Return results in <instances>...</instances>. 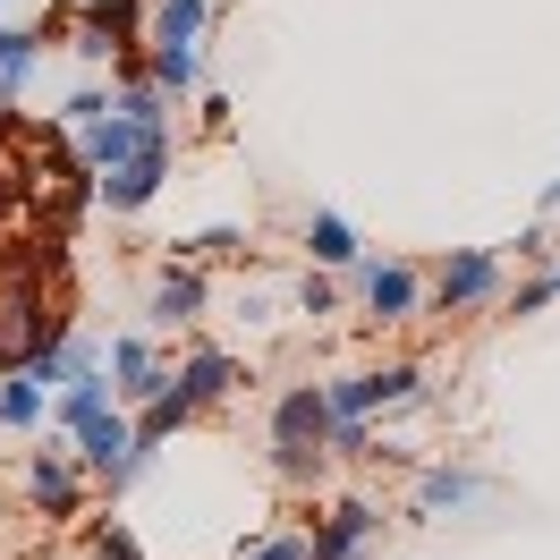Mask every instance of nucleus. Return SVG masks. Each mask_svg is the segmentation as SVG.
I'll list each match as a JSON object with an SVG mask.
<instances>
[{"instance_id": "19", "label": "nucleus", "mask_w": 560, "mask_h": 560, "mask_svg": "<svg viewBox=\"0 0 560 560\" xmlns=\"http://www.w3.org/2000/svg\"><path fill=\"white\" fill-rule=\"evenodd\" d=\"M205 18H212V0H162L144 43H196V35H205Z\"/></svg>"}, {"instance_id": "9", "label": "nucleus", "mask_w": 560, "mask_h": 560, "mask_svg": "<svg viewBox=\"0 0 560 560\" xmlns=\"http://www.w3.org/2000/svg\"><path fill=\"white\" fill-rule=\"evenodd\" d=\"M162 178H171V137H162V144H144L137 162L103 171V178H94V196H103L110 212H144L153 196H162Z\"/></svg>"}, {"instance_id": "26", "label": "nucleus", "mask_w": 560, "mask_h": 560, "mask_svg": "<svg viewBox=\"0 0 560 560\" xmlns=\"http://www.w3.org/2000/svg\"><path fill=\"white\" fill-rule=\"evenodd\" d=\"M552 212H560V178H552V187H544V221H552Z\"/></svg>"}, {"instance_id": "25", "label": "nucleus", "mask_w": 560, "mask_h": 560, "mask_svg": "<svg viewBox=\"0 0 560 560\" xmlns=\"http://www.w3.org/2000/svg\"><path fill=\"white\" fill-rule=\"evenodd\" d=\"M110 110V94H94V85H85V94H69V110H60V119H69V128H85V119H103Z\"/></svg>"}, {"instance_id": "23", "label": "nucleus", "mask_w": 560, "mask_h": 560, "mask_svg": "<svg viewBox=\"0 0 560 560\" xmlns=\"http://www.w3.org/2000/svg\"><path fill=\"white\" fill-rule=\"evenodd\" d=\"M94 560H137V535L119 518H94Z\"/></svg>"}, {"instance_id": "14", "label": "nucleus", "mask_w": 560, "mask_h": 560, "mask_svg": "<svg viewBox=\"0 0 560 560\" xmlns=\"http://www.w3.org/2000/svg\"><path fill=\"white\" fill-rule=\"evenodd\" d=\"M103 408H119V390H110V365H85V374H69V383H60V399H51V417H60V433H77V424H94Z\"/></svg>"}, {"instance_id": "7", "label": "nucleus", "mask_w": 560, "mask_h": 560, "mask_svg": "<svg viewBox=\"0 0 560 560\" xmlns=\"http://www.w3.org/2000/svg\"><path fill=\"white\" fill-rule=\"evenodd\" d=\"M205 306H212V280L187 264V255H171L162 272H153V298H144V315L162 323V331H187V323H205Z\"/></svg>"}, {"instance_id": "21", "label": "nucleus", "mask_w": 560, "mask_h": 560, "mask_svg": "<svg viewBox=\"0 0 560 560\" xmlns=\"http://www.w3.org/2000/svg\"><path fill=\"white\" fill-rule=\"evenodd\" d=\"M331 306H340V280H331V272H306V280H298V315H331Z\"/></svg>"}, {"instance_id": "12", "label": "nucleus", "mask_w": 560, "mask_h": 560, "mask_svg": "<svg viewBox=\"0 0 560 560\" xmlns=\"http://www.w3.org/2000/svg\"><path fill=\"white\" fill-rule=\"evenodd\" d=\"M238 383H246V365L230 349H187V357H178V390H187L196 408H221Z\"/></svg>"}, {"instance_id": "1", "label": "nucleus", "mask_w": 560, "mask_h": 560, "mask_svg": "<svg viewBox=\"0 0 560 560\" xmlns=\"http://www.w3.org/2000/svg\"><path fill=\"white\" fill-rule=\"evenodd\" d=\"M331 383H289L272 399V476L280 485H315L331 467Z\"/></svg>"}, {"instance_id": "13", "label": "nucleus", "mask_w": 560, "mask_h": 560, "mask_svg": "<svg viewBox=\"0 0 560 560\" xmlns=\"http://www.w3.org/2000/svg\"><path fill=\"white\" fill-rule=\"evenodd\" d=\"M467 501H485V476L476 467H417V518H451V510H467Z\"/></svg>"}, {"instance_id": "22", "label": "nucleus", "mask_w": 560, "mask_h": 560, "mask_svg": "<svg viewBox=\"0 0 560 560\" xmlns=\"http://www.w3.org/2000/svg\"><path fill=\"white\" fill-rule=\"evenodd\" d=\"M552 298H560V264H552V272H535V280H526L518 298H510V315H544Z\"/></svg>"}, {"instance_id": "2", "label": "nucleus", "mask_w": 560, "mask_h": 560, "mask_svg": "<svg viewBox=\"0 0 560 560\" xmlns=\"http://www.w3.org/2000/svg\"><path fill=\"white\" fill-rule=\"evenodd\" d=\"M433 315H485V306H501V255L492 246H458V255H442V272H433Z\"/></svg>"}, {"instance_id": "17", "label": "nucleus", "mask_w": 560, "mask_h": 560, "mask_svg": "<svg viewBox=\"0 0 560 560\" xmlns=\"http://www.w3.org/2000/svg\"><path fill=\"white\" fill-rule=\"evenodd\" d=\"M43 374H26V365H18V374H0V424H9V433H35L43 424Z\"/></svg>"}, {"instance_id": "16", "label": "nucleus", "mask_w": 560, "mask_h": 560, "mask_svg": "<svg viewBox=\"0 0 560 560\" xmlns=\"http://www.w3.org/2000/svg\"><path fill=\"white\" fill-rule=\"evenodd\" d=\"M196 417H205V408H196L187 390H162L153 408H137V442H144V451H162V442H171V433H187Z\"/></svg>"}, {"instance_id": "6", "label": "nucleus", "mask_w": 560, "mask_h": 560, "mask_svg": "<svg viewBox=\"0 0 560 560\" xmlns=\"http://www.w3.org/2000/svg\"><path fill=\"white\" fill-rule=\"evenodd\" d=\"M26 501H35L43 518L69 526L77 510H85V458L60 451V442H51V451H35V467H26Z\"/></svg>"}, {"instance_id": "10", "label": "nucleus", "mask_w": 560, "mask_h": 560, "mask_svg": "<svg viewBox=\"0 0 560 560\" xmlns=\"http://www.w3.org/2000/svg\"><path fill=\"white\" fill-rule=\"evenodd\" d=\"M374 535H383V510H374V501H340V510H323V526L306 535V560H365Z\"/></svg>"}, {"instance_id": "4", "label": "nucleus", "mask_w": 560, "mask_h": 560, "mask_svg": "<svg viewBox=\"0 0 560 560\" xmlns=\"http://www.w3.org/2000/svg\"><path fill=\"white\" fill-rule=\"evenodd\" d=\"M171 137V128H144V119H128V110L110 103L103 119H85V128H77V153H85V171L103 178V171H119V162H137L144 144H162Z\"/></svg>"}, {"instance_id": "20", "label": "nucleus", "mask_w": 560, "mask_h": 560, "mask_svg": "<svg viewBox=\"0 0 560 560\" xmlns=\"http://www.w3.org/2000/svg\"><path fill=\"white\" fill-rule=\"evenodd\" d=\"M43 60V35H18V26H0V103L26 85V69Z\"/></svg>"}, {"instance_id": "5", "label": "nucleus", "mask_w": 560, "mask_h": 560, "mask_svg": "<svg viewBox=\"0 0 560 560\" xmlns=\"http://www.w3.org/2000/svg\"><path fill=\"white\" fill-rule=\"evenodd\" d=\"M103 365H110V390H119V408H153L162 390H178V365H162V357H153V340H110Z\"/></svg>"}, {"instance_id": "8", "label": "nucleus", "mask_w": 560, "mask_h": 560, "mask_svg": "<svg viewBox=\"0 0 560 560\" xmlns=\"http://www.w3.org/2000/svg\"><path fill=\"white\" fill-rule=\"evenodd\" d=\"M357 298H365V323H417V306H424V280H417V264H365V280H357Z\"/></svg>"}, {"instance_id": "24", "label": "nucleus", "mask_w": 560, "mask_h": 560, "mask_svg": "<svg viewBox=\"0 0 560 560\" xmlns=\"http://www.w3.org/2000/svg\"><path fill=\"white\" fill-rule=\"evenodd\" d=\"M238 560H306V535H264V544H238Z\"/></svg>"}, {"instance_id": "15", "label": "nucleus", "mask_w": 560, "mask_h": 560, "mask_svg": "<svg viewBox=\"0 0 560 560\" xmlns=\"http://www.w3.org/2000/svg\"><path fill=\"white\" fill-rule=\"evenodd\" d=\"M306 255H315L323 272H349L365 246H357V230L340 221V212H315V221H306Z\"/></svg>"}, {"instance_id": "18", "label": "nucleus", "mask_w": 560, "mask_h": 560, "mask_svg": "<svg viewBox=\"0 0 560 560\" xmlns=\"http://www.w3.org/2000/svg\"><path fill=\"white\" fill-rule=\"evenodd\" d=\"M144 60H153V85H162V94H196V85H205V51H196V43H153Z\"/></svg>"}, {"instance_id": "11", "label": "nucleus", "mask_w": 560, "mask_h": 560, "mask_svg": "<svg viewBox=\"0 0 560 560\" xmlns=\"http://www.w3.org/2000/svg\"><path fill=\"white\" fill-rule=\"evenodd\" d=\"M69 26H77V51H85V60H119V51H137V0L69 9Z\"/></svg>"}, {"instance_id": "3", "label": "nucleus", "mask_w": 560, "mask_h": 560, "mask_svg": "<svg viewBox=\"0 0 560 560\" xmlns=\"http://www.w3.org/2000/svg\"><path fill=\"white\" fill-rule=\"evenodd\" d=\"M408 399H424V365L390 357V365H365V374L331 383V417H383V408H408Z\"/></svg>"}]
</instances>
